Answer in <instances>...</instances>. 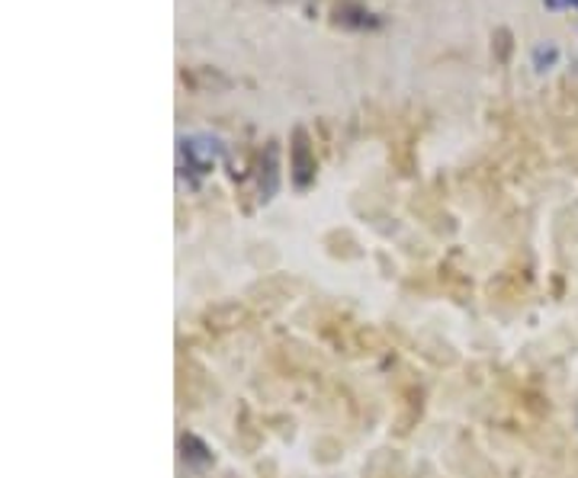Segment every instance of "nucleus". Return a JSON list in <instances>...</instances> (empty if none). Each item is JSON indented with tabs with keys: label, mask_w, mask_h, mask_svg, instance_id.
Instances as JSON below:
<instances>
[{
	"label": "nucleus",
	"mask_w": 578,
	"mask_h": 478,
	"mask_svg": "<svg viewBox=\"0 0 578 478\" xmlns=\"http://www.w3.org/2000/svg\"><path fill=\"white\" fill-rule=\"evenodd\" d=\"M556 62V45H540L537 52H534V65L537 71H546V65H553Z\"/></svg>",
	"instance_id": "nucleus-3"
},
{
	"label": "nucleus",
	"mask_w": 578,
	"mask_h": 478,
	"mask_svg": "<svg viewBox=\"0 0 578 478\" xmlns=\"http://www.w3.org/2000/svg\"><path fill=\"white\" fill-rule=\"evenodd\" d=\"M296 168H299V173H296L299 187H306L309 183V173L315 171V164L306 161V141H302V136H299V145H296Z\"/></svg>",
	"instance_id": "nucleus-2"
},
{
	"label": "nucleus",
	"mask_w": 578,
	"mask_h": 478,
	"mask_svg": "<svg viewBox=\"0 0 578 478\" xmlns=\"http://www.w3.org/2000/svg\"><path fill=\"white\" fill-rule=\"evenodd\" d=\"M181 158H186V171L206 173L218 158V141H213V138H183Z\"/></svg>",
	"instance_id": "nucleus-1"
},
{
	"label": "nucleus",
	"mask_w": 578,
	"mask_h": 478,
	"mask_svg": "<svg viewBox=\"0 0 578 478\" xmlns=\"http://www.w3.org/2000/svg\"><path fill=\"white\" fill-rule=\"evenodd\" d=\"M549 10H563V7H572V10H578V0H543Z\"/></svg>",
	"instance_id": "nucleus-4"
}]
</instances>
